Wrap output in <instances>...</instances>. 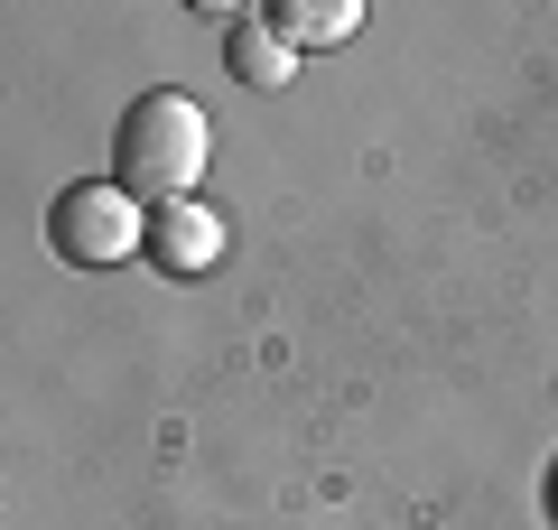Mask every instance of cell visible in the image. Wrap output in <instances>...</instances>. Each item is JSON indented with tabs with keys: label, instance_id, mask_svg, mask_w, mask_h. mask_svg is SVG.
Instances as JSON below:
<instances>
[{
	"label": "cell",
	"instance_id": "6da1fadb",
	"mask_svg": "<svg viewBox=\"0 0 558 530\" xmlns=\"http://www.w3.org/2000/svg\"><path fill=\"white\" fill-rule=\"evenodd\" d=\"M205 149H215V140H205V103L178 94V84L140 94L131 112H121V131H112V168H121V186H131L140 205H178L205 177Z\"/></svg>",
	"mask_w": 558,
	"mask_h": 530
},
{
	"label": "cell",
	"instance_id": "7a4b0ae2",
	"mask_svg": "<svg viewBox=\"0 0 558 530\" xmlns=\"http://www.w3.org/2000/svg\"><path fill=\"white\" fill-rule=\"evenodd\" d=\"M47 242H57V261H75V270H112V261L149 252V205L131 196V186H65L57 205H47Z\"/></svg>",
	"mask_w": 558,
	"mask_h": 530
},
{
	"label": "cell",
	"instance_id": "3957f363",
	"mask_svg": "<svg viewBox=\"0 0 558 530\" xmlns=\"http://www.w3.org/2000/svg\"><path fill=\"white\" fill-rule=\"evenodd\" d=\"M149 261H159L168 279H205L223 261V224L205 215L196 196H178V205H149Z\"/></svg>",
	"mask_w": 558,
	"mask_h": 530
},
{
	"label": "cell",
	"instance_id": "277c9868",
	"mask_svg": "<svg viewBox=\"0 0 558 530\" xmlns=\"http://www.w3.org/2000/svg\"><path fill=\"white\" fill-rule=\"evenodd\" d=\"M223 65H233L242 84H260V94H279V84L299 75V47L270 28V10H242V20H233V47H223Z\"/></svg>",
	"mask_w": 558,
	"mask_h": 530
},
{
	"label": "cell",
	"instance_id": "5b68a950",
	"mask_svg": "<svg viewBox=\"0 0 558 530\" xmlns=\"http://www.w3.org/2000/svg\"><path fill=\"white\" fill-rule=\"evenodd\" d=\"M270 28H279L289 47H299V57H307V47H336V38H354V28H363V0H279V10H270Z\"/></svg>",
	"mask_w": 558,
	"mask_h": 530
}]
</instances>
